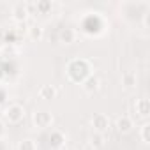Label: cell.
I'll list each match as a JSON object with an SVG mask.
<instances>
[{
    "label": "cell",
    "instance_id": "cell-1",
    "mask_svg": "<svg viewBox=\"0 0 150 150\" xmlns=\"http://www.w3.org/2000/svg\"><path fill=\"white\" fill-rule=\"evenodd\" d=\"M65 74H67L69 81H72V83H83L92 74L90 62L87 58H72V60H69V64L65 67Z\"/></svg>",
    "mask_w": 150,
    "mask_h": 150
},
{
    "label": "cell",
    "instance_id": "cell-2",
    "mask_svg": "<svg viewBox=\"0 0 150 150\" xmlns=\"http://www.w3.org/2000/svg\"><path fill=\"white\" fill-rule=\"evenodd\" d=\"M4 117L9 124H20L25 118V108L21 104H9L4 110Z\"/></svg>",
    "mask_w": 150,
    "mask_h": 150
},
{
    "label": "cell",
    "instance_id": "cell-3",
    "mask_svg": "<svg viewBox=\"0 0 150 150\" xmlns=\"http://www.w3.org/2000/svg\"><path fill=\"white\" fill-rule=\"evenodd\" d=\"M32 124H34V127H37V129H48V127H51V124H53V115H51L48 110H37V111L32 115Z\"/></svg>",
    "mask_w": 150,
    "mask_h": 150
},
{
    "label": "cell",
    "instance_id": "cell-4",
    "mask_svg": "<svg viewBox=\"0 0 150 150\" xmlns=\"http://www.w3.org/2000/svg\"><path fill=\"white\" fill-rule=\"evenodd\" d=\"M90 125H92L94 132L106 134L108 129H110V118H108L104 113H96V115L90 118Z\"/></svg>",
    "mask_w": 150,
    "mask_h": 150
},
{
    "label": "cell",
    "instance_id": "cell-5",
    "mask_svg": "<svg viewBox=\"0 0 150 150\" xmlns=\"http://www.w3.org/2000/svg\"><path fill=\"white\" fill-rule=\"evenodd\" d=\"M11 14H13V20L20 25H23L27 20H28V4H23V2H18L13 6L11 9Z\"/></svg>",
    "mask_w": 150,
    "mask_h": 150
},
{
    "label": "cell",
    "instance_id": "cell-6",
    "mask_svg": "<svg viewBox=\"0 0 150 150\" xmlns=\"http://www.w3.org/2000/svg\"><path fill=\"white\" fill-rule=\"evenodd\" d=\"M115 127H117V131H118L120 134H127V132H131V131H132L134 122H132V118H131V117L122 115V117H118V118H117Z\"/></svg>",
    "mask_w": 150,
    "mask_h": 150
},
{
    "label": "cell",
    "instance_id": "cell-7",
    "mask_svg": "<svg viewBox=\"0 0 150 150\" xmlns=\"http://www.w3.org/2000/svg\"><path fill=\"white\" fill-rule=\"evenodd\" d=\"M81 88H83L87 94L97 92V90L101 88V80H99V76H97V74H90V76L81 83Z\"/></svg>",
    "mask_w": 150,
    "mask_h": 150
},
{
    "label": "cell",
    "instance_id": "cell-8",
    "mask_svg": "<svg viewBox=\"0 0 150 150\" xmlns=\"http://www.w3.org/2000/svg\"><path fill=\"white\" fill-rule=\"evenodd\" d=\"M134 110H136V113L141 117V118H148L150 117V101L146 99V97H141V99H138L136 101V104H134Z\"/></svg>",
    "mask_w": 150,
    "mask_h": 150
},
{
    "label": "cell",
    "instance_id": "cell-9",
    "mask_svg": "<svg viewBox=\"0 0 150 150\" xmlns=\"http://www.w3.org/2000/svg\"><path fill=\"white\" fill-rule=\"evenodd\" d=\"M65 145V134L62 131H51L50 134V146L51 148H62Z\"/></svg>",
    "mask_w": 150,
    "mask_h": 150
},
{
    "label": "cell",
    "instance_id": "cell-10",
    "mask_svg": "<svg viewBox=\"0 0 150 150\" xmlns=\"http://www.w3.org/2000/svg\"><path fill=\"white\" fill-rule=\"evenodd\" d=\"M58 39L62 44H72L74 41H76V30L74 28H62L60 34H58Z\"/></svg>",
    "mask_w": 150,
    "mask_h": 150
},
{
    "label": "cell",
    "instance_id": "cell-11",
    "mask_svg": "<svg viewBox=\"0 0 150 150\" xmlns=\"http://www.w3.org/2000/svg\"><path fill=\"white\" fill-rule=\"evenodd\" d=\"M57 94H58V90H57L53 85H42V87L39 88V97L44 99V101H51V99H55Z\"/></svg>",
    "mask_w": 150,
    "mask_h": 150
},
{
    "label": "cell",
    "instance_id": "cell-12",
    "mask_svg": "<svg viewBox=\"0 0 150 150\" xmlns=\"http://www.w3.org/2000/svg\"><path fill=\"white\" fill-rule=\"evenodd\" d=\"M88 143H90V146H92V148L99 150V148H103V146L106 145V138H104V134L92 132V134H90V138H88Z\"/></svg>",
    "mask_w": 150,
    "mask_h": 150
},
{
    "label": "cell",
    "instance_id": "cell-13",
    "mask_svg": "<svg viewBox=\"0 0 150 150\" xmlns=\"http://www.w3.org/2000/svg\"><path fill=\"white\" fill-rule=\"evenodd\" d=\"M136 81H138V78H136V74H134L132 71H127V72L122 74V85H124L127 90L134 88V87H136Z\"/></svg>",
    "mask_w": 150,
    "mask_h": 150
},
{
    "label": "cell",
    "instance_id": "cell-14",
    "mask_svg": "<svg viewBox=\"0 0 150 150\" xmlns=\"http://www.w3.org/2000/svg\"><path fill=\"white\" fill-rule=\"evenodd\" d=\"M27 34H28V37H30L34 42H39V41L44 37V28H42L41 25H32V27L27 30Z\"/></svg>",
    "mask_w": 150,
    "mask_h": 150
},
{
    "label": "cell",
    "instance_id": "cell-15",
    "mask_svg": "<svg viewBox=\"0 0 150 150\" xmlns=\"http://www.w3.org/2000/svg\"><path fill=\"white\" fill-rule=\"evenodd\" d=\"M35 9H37L39 14H48L53 9V4L50 0H39V2H35Z\"/></svg>",
    "mask_w": 150,
    "mask_h": 150
},
{
    "label": "cell",
    "instance_id": "cell-16",
    "mask_svg": "<svg viewBox=\"0 0 150 150\" xmlns=\"http://www.w3.org/2000/svg\"><path fill=\"white\" fill-rule=\"evenodd\" d=\"M16 148H18V150H37V143H35L32 138H25V139H21V141L18 143Z\"/></svg>",
    "mask_w": 150,
    "mask_h": 150
},
{
    "label": "cell",
    "instance_id": "cell-17",
    "mask_svg": "<svg viewBox=\"0 0 150 150\" xmlns=\"http://www.w3.org/2000/svg\"><path fill=\"white\" fill-rule=\"evenodd\" d=\"M139 138H141V141H143L145 145L150 143V124H148V122H145V124L141 125V129H139Z\"/></svg>",
    "mask_w": 150,
    "mask_h": 150
},
{
    "label": "cell",
    "instance_id": "cell-18",
    "mask_svg": "<svg viewBox=\"0 0 150 150\" xmlns=\"http://www.w3.org/2000/svg\"><path fill=\"white\" fill-rule=\"evenodd\" d=\"M2 80H4V71L0 69V83H2Z\"/></svg>",
    "mask_w": 150,
    "mask_h": 150
},
{
    "label": "cell",
    "instance_id": "cell-19",
    "mask_svg": "<svg viewBox=\"0 0 150 150\" xmlns=\"http://www.w3.org/2000/svg\"><path fill=\"white\" fill-rule=\"evenodd\" d=\"M4 134V125H2V122H0V136Z\"/></svg>",
    "mask_w": 150,
    "mask_h": 150
},
{
    "label": "cell",
    "instance_id": "cell-20",
    "mask_svg": "<svg viewBox=\"0 0 150 150\" xmlns=\"http://www.w3.org/2000/svg\"><path fill=\"white\" fill-rule=\"evenodd\" d=\"M65 150H76V148H65Z\"/></svg>",
    "mask_w": 150,
    "mask_h": 150
}]
</instances>
